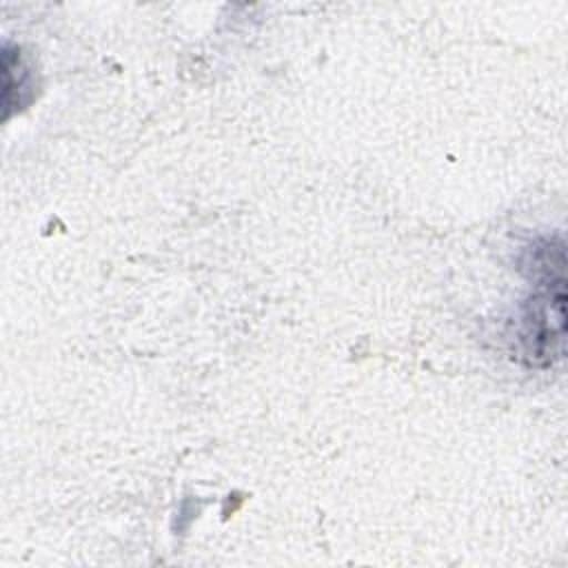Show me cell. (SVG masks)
Masks as SVG:
<instances>
[{
    "label": "cell",
    "instance_id": "obj_1",
    "mask_svg": "<svg viewBox=\"0 0 568 568\" xmlns=\"http://www.w3.org/2000/svg\"><path fill=\"white\" fill-rule=\"evenodd\" d=\"M528 268L535 277V293L526 304L521 344L530 362L550 364L561 357L566 328V280L564 244L544 240L528 251Z\"/></svg>",
    "mask_w": 568,
    "mask_h": 568
}]
</instances>
